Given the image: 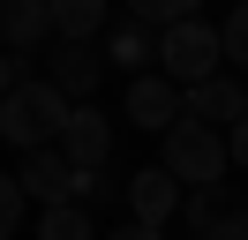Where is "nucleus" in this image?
Returning <instances> with one entry per match:
<instances>
[{
	"mask_svg": "<svg viewBox=\"0 0 248 240\" xmlns=\"http://www.w3.org/2000/svg\"><path fill=\"white\" fill-rule=\"evenodd\" d=\"M31 240H98V225H91V210H83V203H53V210H38Z\"/></svg>",
	"mask_w": 248,
	"mask_h": 240,
	"instance_id": "nucleus-14",
	"label": "nucleus"
},
{
	"mask_svg": "<svg viewBox=\"0 0 248 240\" xmlns=\"http://www.w3.org/2000/svg\"><path fill=\"white\" fill-rule=\"evenodd\" d=\"M181 225H188V240H248V203L226 180H211V188L181 195Z\"/></svg>",
	"mask_w": 248,
	"mask_h": 240,
	"instance_id": "nucleus-4",
	"label": "nucleus"
},
{
	"mask_svg": "<svg viewBox=\"0 0 248 240\" xmlns=\"http://www.w3.org/2000/svg\"><path fill=\"white\" fill-rule=\"evenodd\" d=\"M53 8V45H91L98 30H106V0H46Z\"/></svg>",
	"mask_w": 248,
	"mask_h": 240,
	"instance_id": "nucleus-12",
	"label": "nucleus"
},
{
	"mask_svg": "<svg viewBox=\"0 0 248 240\" xmlns=\"http://www.w3.org/2000/svg\"><path fill=\"white\" fill-rule=\"evenodd\" d=\"M218 53H226V75L248 68V0H233V8H226V23H218Z\"/></svg>",
	"mask_w": 248,
	"mask_h": 240,
	"instance_id": "nucleus-15",
	"label": "nucleus"
},
{
	"mask_svg": "<svg viewBox=\"0 0 248 240\" xmlns=\"http://www.w3.org/2000/svg\"><path fill=\"white\" fill-rule=\"evenodd\" d=\"M53 150H61V158L76 165V173H106V158H113V120L98 113V105H76Z\"/></svg>",
	"mask_w": 248,
	"mask_h": 240,
	"instance_id": "nucleus-5",
	"label": "nucleus"
},
{
	"mask_svg": "<svg viewBox=\"0 0 248 240\" xmlns=\"http://www.w3.org/2000/svg\"><path fill=\"white\" fill-rule=\"evenodd\" d=\"M23 210H31V195L16 188V173H0V240H16V225H23Z\"/></svg>",
	"mask_w": 248,
	"mask_h": 240,
	"instance_id": "nucleus-17",
	"label": "nucleus"
},
{
	"mask_svg": "<svg viewBox=\"0 0 248 240\" xmlns=\"http://www.w3.org/2000/svg\"><path fill=\"white\" fill-rule=\"evenodd\" d=\"M121 113L136 120V128H151V135H166L173 120H181V90L166 83V75H136V83H128V98H121Z\"/></svg>",
	"mask_w": 248,
	"mask_h": 240,
	"instance_id": "nucleus-10",
	"label": "nucleus"
},
{
	"mask_svg": "<svg viewBox=\"0 0 248 240\" xmlns=\"http://www.w3.org/2000/svg\"><path fill=\"white\" fill-rule=\"evenodd\" d=\"M0 8H16V0H0Z\"/></svg>",
	"mask_w": 248,
	"mask_h": 240,
	"instance_id": "nucleus-21",
	"label": "nucleus"
},
{
	"mask_svg": "<svg viewBox=\"0 0 248 240\" xmlns=\"http://www.w3.org/2000/svg\"><path fill=\"white\" fill-rule=\"evenodd\" d=\"M121 188H128V218H136V225H151V233L173 225V210H181V180H173L166 165H143V173L121 180Z\"/></svg>",
	"mask_w": 248,
	"mask_h": 240,
	"instance_id": "nucleus-6",
	"label": "nucleus"
},
{
	"mask_svg": "<svg viewBox=\"0 0 248 240\" xmlns=\"http://www.w3.org/2000/svg\"><path fill=\"white\" fill-rule=\"evenodd\" d=\"M241 113H248V90H241V75H211V83L181 90V120H203V128H218V135H226Z\"/></svg>",
	"mask_w": 248,
	"mask_h": 240,
	"instance_id": "nucleus-7",
	"label": "nucleus"
},
{
	"mask_svg": "<svg viewBox=\"0 0 248 240\" xmlns=\"http://www.w3.org/2000/svg\"><path fill=\"white\" fill-rule=\"evenodd\" d=\"M226 165H241V173H248V113L226 128Z\"/></svg>",
	"mask_w": 248,
	"mask_h": 240,
	"instance_id": "nucleus-18",
	"label": "nucleus"
},
{
	"mask_svg": "<svg viewBox=\"0 0 248 240\" xmlns=\"http://www.w3.org/2000/svg\"><path fill=\"white\" fill-rule=\"evenodd\" d=\"M68 113H76V105H68L46 75H23V83L0 98V143H16V150H53L61 128H68Z\"/></svg>",
	"mask_w": 248,
	"mask_h": 240,
	"instance_id": "nucleus-1",
	"label": "nucleus"
},
{
	"mask_svg": "<svg viewBox=\"0 0 248 240\" xmlns=\"http://www.w3.org/2000/svg\"><path fill=\"white\" fill-rule=\"evenodd\" d=\"M158 75H166L173 90H196V83H211V75H226V53H218V23L188 15V23L158 30Z\"/></svg>",
	"mask_w": 248,
	"mask_h": 240,
	"instance_id": "nucleus-2",
	"label": "nucleus"
},
{
	"mask_svg": "<svg viewBox=\"0 0 248 240\" xmlns=\"http://www.w3.org/2000/svg\"><path fill=\"white\" fill-rule=\"evenodd\" d=\"M113 68H128V75H151V60H158V30L151 23H136V15H128V23H113Z\"/></svg>",
	"mask_w": 248,
	"mask_h": 240,
	"instance_id": "nucleus-13",
	"label": "nucleus"
},
{
	"mask_svg": "<svg viewBox=\"0 0 248 240\" xmlns=\"http://www.w3.org/2000/svg\"><path fill=\"white\" fill-rule=\"evenodd\" d=\"M46 83L61 90L68 105H83L98 83H106V53H98V45H53V68H46Z\"/></svg>",
	"mask_w": 248,
	"mask_h": 240,
	"instance_id": "nucleus-9",
	"label": "nucleus"
},
{
	"mask_svg": "<svg viewBox=\"0 0 248 240\" xmlns=\"http://www.w3.org/2000/svg\"><path fill=\"white\" fill-rule=\"evenodd\" d=\"M98 240H166V233H151V225H136V218H128V225H113V233H98Z\"/></svg>",
	"mask_w": 248,
	"mask_h": 240,
	"instance_id": "nucleus-19",
	"label": "nucleus"
},
{
	"mask_svg": "<svg viewBox=\"0 0 248 240\" xmlns=\"http://www.w3.org/2000/svg\"><path fill=\"white\" fill-rule=\"evenodd\" d=\"M53 38V8L46 0H16V8H0V53H38V45Z\"/></svg>",
	"mask_w": 248,
	"mask_h": 240,
	"instance_id": "nucleus-11",
	"label": "nucleus"
},
{
	"mask_svg": "<svg viewBox=\"0 0 248 240\" xmlns=\"http://www.w3.org/2000/svg\"><path fill=\"white\" fill-rule=\"evenodd\" d=\"M203 0H128V15L136 23H151V30H173V23H188Z\"/></svg>",
	"mask_w": 248,
	"mask_h": 240,
	"instance_id": "nucleus-16",
	"label": "nucleus"
},
{
	"mask_svg": "<svg viewBox=\"0 0 248 240\" xmlns=\"http://www.w3.org/2000/svg\"><path fill=\"white\" fill-rule=\"evenodd\" d=\"M16 188L31 195V203H76V165L61 158V150H23V165H16Z\"/></svg>",
	"mask_w": 248,
	"mask_h": 240,
	"instance_id": "nucleus-8",
	"label": "nucleus"
},
{
	"mask_svg": "<svg viewBox=\"0 0 248 240\" xmlns=\"http://www.w3.org/2000/svg\"><path fill=\"white\" fill-rule=\"evenodd\" d=\"M16 83H23V60H16V53H0V98H8Z\"/></svg>",
	"mask_w": 248,
	"mask_h": 240,
	"instance_id": "nucleus-20",
	"label": "nucleus"
},
{
	"mask_svg": "<svg viewBox=\"0 0 248 240\" xmlns=\"http://www.w3.org/2000/svg\"><path fill=\"white\" fill-rule=\"evenodd\" d=\"M158 165H166L181 188H211V180H226V135L203 128V120H173L166 135H158Z\"/></svg>",
	"mask_w": 248,
	"mask_h": 240,
	"instance_id": "nucleus-3",
	"label": "nucleus"
}]
</instances>
